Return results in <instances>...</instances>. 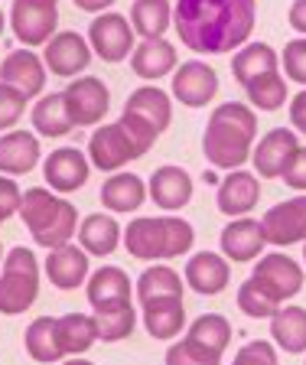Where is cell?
I'll return each instance as SVG.
<instances>
[{
    "mask_svg": "<svg viewBox=\"0 0 306 365\" xmlns=\"http://www.w3.org/2000/svg\"><path fill=\"white\" fill-rule=\"evenodd\" d=\"M218 95V76L202 59H189L173 72V98L186 108H206Z\"/></svg>",
    "mask_w": 306,
    "mask_h": 365,
    "instance_id": "4fadbf2b",
    "label": "cell"
},
{
    "mask_svg": "<svg viewBox=\"0 0 306 365\" xmlns=\"http://www.w3.org/2000/svg\"><path fill=\"white\" fill-rule=\"evenodd\" d=\"M20 202H23V192H20V186L14 182V176L0 173V215H4V219L16 215L20 212Z\"/></svg>",
    "mask_w": 306,
    "mask_h": 365,
    "instance_id": "7bdbcfd3",
    "label": "cell"
},
{
    "mask_svg": "<svg viewBox=\"0 0 306 365\" xmlns=\"http://www.w3.org/2000/svg\"><path fill=\"white\" fill-rule=\"evenodd\" d=\"M260 228H264L268 245H277V248L306 242V192L293 199H283L274 209H268L264 219H260Z\"/></svg>",
    "mask_w": 306,
    "mask_h": 365,
    "instance_id": "8fae6325",
    "label": "cell"
},
{
    "mask_svg": "<svg viewBox=\"0 0 306 365\" xmlns=\"http://www.w3.org/2000/svg\"><path fill=\"white\" fill-rule=\"evenodd\" d=\"M270 339L277 349L300 356L306 352V310L303 307H280L270 317Z\"/></svg>",
    "mask_w": 306,
    "mask_h": 365,
    "instance_id": "f546056e",
    "label": "cell"
},
{
    "mask_svg": "<svg viewBox=\"0 0 306 365\" xmlns=\"http://www.w3.org/2000/svg\"><path fill=\"white\" fill-rule=\"evenodd\" d=\"M124 242V228L111 212H95L78 222V245L95 258H107Z\"/></svg>",
    "mask_w": 306,
    "mask_h": 365,
    "instance_id": "cb8c5ba5",
    "label": "cell"
},
{
    "mask_svg": "<svg viewBox=\"0 0 306 365\" xmlns=\"http://www.w3.org/2000/svg\"><path fill=\"white\" fill-rule=\"evenodd\" d=\"M130 68L137 72L140 78L157 85V78L169 76V72H176V49L173 43L167 39H140L134 46V53H130Z\"/></svg>",
    "mask_w": 306,
    "mask_h": 365,
    "instance_id": "603a6c76",
    "label": "cell"
},
{
    "mask_svg": "<svg viewBox=\"0 0 306 365\" xmlns=\"http://www.w3.org/2000/svg\"><path fill=\"white\" fill-rule=\"evenodd\" d=\"M33 128L43 137H65L75 124L69 118V108L62 91H49V95H39V101L33 105Z\"/></svg>",
    "mask_w": 306,
    "mask_h": 365,
    "instance_id": "d6a6232c",
    "label": "cell"
},
{
    "mask_svg": "<svg viewBox=\"0 0 306 365\" xmlns=\"http://www.w3.org/2000/svg\"><path fill=\"white\" fill-rule=\"evenodd\" d=\"M39 294V264L36 255L23 245H16L4 255L0 264V313L4 317H16L26 313L36 304Z\"/></svg>",
    "mask_w": 306,
    "mask_h": 365,
    "instance_id": "8992f818",
    "label": "cell"
},
{
    "mask_svg": "<svg viewBox=\"0 0 306 365\" xmlns=\"http://www.w3.org/2000/svg\"><path fill=\"white\" fill-rule=\"evenodd\" d=\"M46 277L59 290H75L88 281V251L82 245H59L46 258Z\"/></svg>",
    "mask_w": 306,
    "mask_h": 365,
    "instance_id": "d6986e66",
    "label": "cell"
},
{
    "mask_svg": "<svg viewBox=\"0 0 306 365\" xmlns=\"http://www.w3.org/2000/svg\"><path fill=\"white\" fill-rule=\"evenodd\" d=\"M130 287H134V284H130V277L121 271V267L105 264L95 274H88V287H85V294H88L92 310H98V307H111V304H127Z\"/></svg>",
    "mask_w": 306,
    "mask_h": 365,
    "instance_id": "83f0119b",
    "label": "cell"
},
{
    "mask_svg": "<svg viewBox=\"0 0 306 365\" xmlns=\"http://www.w3.org/2000/svg\"><path fill=\"white\" fill-rule=\"evenodd\" d=\"M88 46L92 53L98 56L101 62H124L130 53H134V26L124 14H98L92 23H88Z\"/></svg>",
    "mask_w": 306,
    "mask_h": 365,
    "instance_id": "ba28073f",
    "label": "cell"
},
{
    "mask_svg": "<svg viewBox=\"0 0 306 365\" xmlns=\"http://www.w3.org/2000/svg\"><path fill=\"white\" fill-rule=\"evenodd\" d=\"M270 72H280V56L268 43H245L231 56V76L238 78V85H251L254 78Z\"/></svg>",
    "mask_w": 306,
    "mask_h": 365,
    "instance_id": "4316f807",
    "label": "cell"
},
{
    "mask_svg": "<svg viewBox=\"0 0 306 365\" xmlns=\"http://www.w3.org/2000/svg\"><path fill=\"white\" fill-rule=\"evenodd\" d=\"M39 137L30 130H7L0 134V173L4 176H20L30 173L39 163Z\"/></svg>",
    "mask_w": 306,
    "mask_h": 365,
    "instance_id": "7402d4cb",
    "label": "cell"
},
{
    "mask_svg": "<svg viewBox=\"0 0 306 365\" xmlns=\"http://www.w3.org/2000/svg\"><path fill=\"white\" fill-rule=\"evenodd\" d=\"M92 173V160L85 157L78 147H59L43 163V180L49 182L53 192H75L88 182Z\"/></svg>",
    "mask_w": 306,
    "mask_h": 365,
    "instance_id": "5bb4252c",
    "label": "cell"
},
{
    "mask_svg": "<svg viewBox=\"0 0 306 365\" xmlns=\"http://www.w3.org/2000/svg\"><path fill=\"white\" fill-rule=\"evenodd\" d=\"M62 98H65V108H69V118L75 128H95L111 108V91L98 76L72 78L62 91Z\"/></svg>",
    "mask_w": 306,
    "mask_h": 365,
    "instance_id": "9c48e42d",
    "label": "cell"
},
{
    "mask_svg": "<svg viewBox=\"0 0 306 365\" xmlns=\"http://www.w3.org/2000/svg\"><path fill=\"white\" fill-rule=\"evenodd\" d=\"M303 290V267L293 258L274 251L254 264L251 277L238 287V310L248 313L251 319L274 317L290 297Z\"/></svg>",
    "mask_w": 306,
    "mask_h": 365,
    "instance_id": "3957f363",
    "label": "cell"
},
{
    "mask_svg": "<svg viewBox=\"0 0 306 365\" xmlns=\"http://www.w3.org/2000/svg\"><path fill=\"white\" fill-rule=\"evenodd\" d=\"M287 20H290L293 30L306 36V0H293V4H290V14H287Z\"/></svg>",
    "mask_w": 306,
    "mask_h": 365,
    "instance_id": "bcb514c9",
    "label": "cell"
},
{
    "mask_svg": "<svg viewBox=\"0 0 306 365\" xmlns=\"http://www.w3.org/2000/svg\"><path fill=\"white\" fill-rule=\"evenodd\" d=\"M95 323H98V339L101 342H121L134 333L137 327V313L127 304H111V307H98L95 310Z\"/></svg>",
    "mask_w": 306,
    "mask_h": 365,
    "instance_id": "e575fe53",
    "label": "cell"
},
{
    "mask_svg": "<svg viewBox=\"0 0 306 365\" xmlns=\"http://www.w3.org/2000/svg\"><path fill=\"white\" fill-rule=\"evenodd\" d=\"M20 215H23L26 228H30L33 242L46 251L59 248V245H69L72 235H75V225H78L75 205L59 199L53 190H46V186H33V190L23 192Z\"/></svg>",
    "mask_w": 306,
    "mask_h": 365,
    "instance_id": "5b68a950",
    "label": "cell"
},
{
    "mask_svg": "<svg viewBox=\"0 0 306 365\" xmlns=\"http://www.w3.org/2000/svg\"><path fill=\"white\" fill-rule=\"evenodd\" d=\"M130 26L144 39H160L173 26V4L169 0H134L130 4Z\"/></svg>",
    "mask_w": 306,
    "mask_h": 365,
    "instance_id": "1f68e13d",
    "label": "cell"
},
{
    "mask_svg": "<svg viewBox=\"0 0 306 365\" xmlns=\"http://www.w3.org/2000/svg\"><path fill=\"white\" fill-rule=\"evenodd\" d=\"M147 196L160 205V209H167V212L186 209L192 199V176L183 167H173V163L157 167L150 182H147Z\"/></svg>",
    "mask_w": 306,
    "mask_h": 365,
    "instance_id": "ac0fdd59",
    "label": "cell"
},
{
    "mask_svg": "<svg viewBox=\"0 0 306 365\" xmlns=\"http://www.w3.org/2000/svg\"><path fill=\"white\" fill-rule=\"evenodd\" d=\"M137 157H144L140 147L130 140L127 130L117 121L101 124L92 134V140H88V160H92V167L105 170V173H117V170L127 167L130 160H137Z\"/></svg>",
    "mask_w": 306,
    "mask_h": 365,
    "instance_id": "30bf717a",
    "label": "cell"
},
{
    "mask_svg": "<svg viewBox=\"0 0 306 365\" xmlns=\"http://www.w3.org/2000/svg\"><path fill=\"white\" fill-rule=\"evenodd\" d=\"M124 111L144 118V121L150 124L157 134H163V130L169 128V121H173V105H169V95L163 88H157V85H140L137 91H130Z\"/></svg>",
    "mask_w": 306,
    "mask_h": 365,
    "instance_id": "f1b7e54d",
    "label": "cell"
},
{
    "mask_svg": "<svg viewBox=\"0 0 306 365\" xmlns=\"http://www.w3.org/2000/svg\"><path fill=\"white\" fill-rule=\"evenodd\" d=\"M228 277H231L228 261L222 255H215V251H199V255H192L186 261V284L202 297L222 294L228 287Z\"/></svg>",
    "mask_w": 306,
    "mask_h": 365,
    "instance_id": "44dd1931",
    "label": "cell"
},
{
    "mask_svg": "<svg viewBox=\"0 0 306 365\" xmlns=\"http://www.w3.org/2000/svg\"><path fill=\"white\" fill-rule=\"evenodd\" d=\"M218 242H222V255L228 261H254L260 251H264L268 238H264V228H260V222L241 215V219H231L228 225L222 228Z\"/></svg>",
    "mask_w": 306,
    "mask_h": 365,
    "instance_id": "ffe728a7",
    "label": "cell"
},
{
    "mask_svg": "<svg viewBox=\"0 0 306 365\" xmlns=\"http://www.w3.org/2000/svg\"><path fill=\"white\" fill-rule=\"evenodd\" d=\"M258 137V114L254 108L225 101L209 114L206 134H202V153L212 170H241L251 160V144Z\"/></svg>",
    "mask_w": 306,
    "mask_h": 365,
    "instance_id": "7a4b0ae2",
    "label": "cell"
},
{
    "mask_svg": "<svg viewBox=\"0 0 306 365\" xmlns=\"http://www.w3.org/2000/svg\"><path fill=\"white\" fill-rule=\"evenodd\" d=\"M0 82L16 88L23 98H36L46 88V62L30 49H14L0 62Z\"/></svg>",
    "mask_w": 306,
    "mask_h": 365,
    "instance_id": "9a60e30c",
    "label": "cell"
},
{
    "mask_svg": "<svg viewBox=\"0 0 306 365\" xmlns=\"http://www.w3.org/2000/svg\"><path fill=\"white\" fill-rule=\"evenodd\" d=\"M258 20V0H176L173 30L192 53L222 56L248 43Z\"/></svg>",
    "mask_w": 306,
    "mask_h": 365,
    "instance_id": "6da1fadb",
    "label": "cell"
},
{
    "mask_svg": "<svg viewBox=\"0 0 306 365\" xmlns=\"http://www.w3.org/2000/svg\"><path fill=\"white\" fill-rule=\"evenodd\" d=\"M297 150H300L297 130H287V128L268 130L258 140V150L251 153L254 173L264 176V180H277V176H283V170H287V163L293 160Z\"/></svg>",
    "mask_w": 306,
    "mask_h": 365,
    "instance_id": "2e32d148",
    "label": "cell"
},
{
    "mask_svg": "<svg viewBox=\"0 0 306 365\" xmlns=\"http://www.w3.org/2000/svg\"><path fill=\"white\" fill-rule=\"evenodd\" d=\"M183 281L169 264H153L137 277V297L140 304L157 300V297H183Z\"/></svg>",
    "mask_w": 306,
    "mask_h": 365,
    "instance_id": "d590c367",
    "label": "cell"
},
{
    "mask_svg": "<svg viewBox=\"0 0 306 365\" xmlns=\"http://www.w3.org/2000/svg\"><path fill=\"white\" fill-rule=\"evenodd\" d=\"M231 365H277V346L268 339H254L238 349Z\"/></svg>",
    "mask_w": 306,
    "mask_h": 365,
    "instance_id": "b9f144b4",
    "label": "cell"
},
{
    "mask_svg": "<svg viewBox=\"0 0 306 365\" xmlns=\"http://www.w3.org/2000/svg\"><path fill=\"white\" fill-rule=\"evenodd\" d=\"M4 222H7V219H4V215H0V225H4Z\"/></svg>",
    "mask_w": 306,
    "mask_h": 365,
    "instance_id": "f5cc1de1",
    "label": "cell"
},
{
    "mask_svg": "<svg viewBox=\"0 0 306 365\" xmlns=\"http://www.w3.org/2000/svg\"><path fill=\"white\" fill-rule=\"evenodd\" d=\"M147 199V182L137 173H111L101 182V205L107 212H134Z\"/></svg>",
    "mask_w": 306,
    "mask_h": 365,
    "instance_id": "484cf974",
    "label": "cell"
},
{
    "mask_svg": "<svg viewBox=\"0 0 306 365\" xmlns=\"http://www.w3.org/2000/svg\"><path fill=\"white\" fill-rule=\"evenodd\" d=\"M43 62H46V68L53 72V76L75 78L78 72H85L88 62H92V46H88V39H85L82 33L62 30L46 43V49H43Z\"/></svg>",
    "mask_w": 306,
    "mask_h": 365,
    "instance_id": "7c38bea8",
    "label": "cell"
},
{
    "mask_svg": "<svg viewBox=\"0 0 306 365\" xmlns=\"http://www.w3.org/2000/svg\"><path fill=\"white\" fill-rule=\"evenodd\" d=\"M290 124L300 130V134H306V88L290 101Z\"/></svg>",
    "mask_w": 306,
    "mask_h": 365,
    "instance_id": "f6af8a7d",
    "label": "cell"
},
{
    "mask_svg": "<svg viewBox=\"0 0 306 365\" xmlns=\"http://www.w3.org/2000/svg\"><path fill=\"white\" fill-rule=\"evenodd\" d=\"M56 336H59V346L69 356H82L98 342V323L95 317H85V313H69V317H56Z\"/></svg>",
    "mask_w": 306,
    "mask_h": 365,
    "instance_id": "4dcf8cb0",
    "label": "cell"
},
{
    "mask_svg": "<svg viewBox=\"0 0 306 365\" xmlns=\"http://www.w3.org/2000/svg\"><path fill=\"white\" fill-rule=\"evenodd\" d=\"M4 26H7V20H4V10H0V36H4Z\"/></svg>",
    "mask_w": 306,
    "mask_h": 365,
    "instance_id": "681fc988",
    "label": "cell"
},
{
    "mask_svg": "<svg viewBox=\"0 0 306 365\" xmlns=\"http://www.w3.org/2000/svg\"><path fill=\"white\" fill-rule=\"evenodd\" d=\"M260 199V182L258 173H248V170H231L222 182H218V192H215V205L218 212H225L228 219H241L258 205Z\"/></svg>",
    "mask_w": 306,
    "mask_h": 365,
    "instance_id": "e0dca14e",
    "label": "cell"
},
{
    "mask_svg": "<svg viewBox=\"0 0 306 365\" xmlns=\"http://www.w3.org/2000/svg\"><path fill=\"white\" fill-rule=\"evenodd\" d=\"M283 72H287V78L306 85V36L290 39L283 46Z\"/></svg>",
    "mask_w": 306,
    "mask_h": 365,
    "instance_id": "60d3db41",
    "label": "cell"
},
{
    "mask_svg": "<svg viewBox=\"0 0 306 365\" xmlns=\"http://www.w3.org/2000/svg\"><path fill=\"white\" fill-rule=\"evenodd\" d=\"M167 365H222V352L209 349L199 339L186 336L167 349Z\"/></svg>",
    "mask_w": 306,
    "mask_h": 365,
    "instance_id": "f35d334b",
    "label": "cell"
},
{
    "mask_svg": "<svg viewBox=\"0 0 306 365\" xmlns=\"http://www.w3.org/2000/svg\"><path fill=\"white\" fill-rule=\"evenodd\" d=\"M26 101L30 98H23L16 88H10V85L0 82V130H10L20 118H23Z\"/></svg>",
    "mask_w": 306,
    "mask_h": 365,
    "instance_id": "ab89813d",
    "label": "cell"
},
{
    "mask_svg": "<svg viewBox=\"0 0 306 365\" xmlns=\"http://www.w3.org/2000/svg\"><path fill=\"white\" fill-rule=\"evenodd\" d=\"M0 264H4V248H0Z\"/></svg>",
    "mask_w": 306,
    "mask_h": 365,
    "instance_id": "f907efd6",
    "label": "cell"
},
{
    "mask_svg": "<svg viewBox=\"0 0 306 365\" xmlns=\"http://www.w3.org/2000/svg\"><path fill=\"white\" fill-rule=\"evenodd\" d=\"M144 307V327L153 339H176L186 327V307L183 297H157Z\"/></svg>",
    "mask_w": 306,
    "mask_h": 365,
    "instance_id": "d4e9b609",
    "label": "cell"
},
{
    "mask_svg": "<svg viewBox=\"0 0 306 365\" xmlns=\"http://www.w3.org/2000/svg\"><path fill=\"white\" fill-rule=\"evenodd\" d=\"M23 346L26 352H30V359H36V362H62L65 359V352H62L59 346V336H56V317H36L26 327L23 333Z\"/></svg>",
    "mask_w": 306,
    "mask_h": 365,
    "instance_id": "836d02e7",
    "label": "cell"
},
{
    "mask_svg": "<svg viewBox=\"0 0 306 365\" xmlns=\"http://www.w3.org/2000/svg\"><path fill=\"white\" fill-rule=\"evenodd\" d=\"M283 182L293 186V190H300V192H306V147H300V150L293 153V160L287 163V170H283Z\"/></svg>",
    "mask_w": 306,
    "mask_h": 365,
    "instance_id": "ee69618b",
    "label": "cell"
},
{
    "mask_svg": "<svg viewBox=\"0 0 306 365\" xmlns=\"http://www.w3.org/2000/svg\"><path fill=\"white\" fill-rule=\"evenodd\" d=\"M111 4H115V0H75V7L85 10V14H107Z\"/></svg>",
    "mask_w": 306,
    "mask_h": 365,
    "instance_id": "7dc6e473",
    "label": "cell"
},
{
    "mask_svg": "<svg viewBox=\"0 0 306 365\" xmlns=\"http://www.w3.org/2000/svg\"><path fill=\"white\" fill-rule=\"evenodd\" d=\"M196 232L186 219L167 215H140L124 228V245L137 261H169L192 248Z\"/></svg>",
    "mask_w": 306,
    "mask_h": 365,
    "instance_id": "277c9868",
    "label": "cell"
},
{
    "mask_svg": "<svg viewBox=\"0 0 306 365\" xmlns=\"http://www.w3.org/2000/svg\"><path fill=\"white\" fill-rule=\"evenodd\" d=\"M62 365H95V362H88V359H82V356H69Z\"/></svg>",
    "mask_w": 306,
    "mask_h": 365,
    "instance_id": "c3c4849f",
    "label": "cell"
},
{
    "mask_svg": "<svg viewBox=\"0 0 306 365\" xmlns=\"http://www.w3.org/2000/svg\"><path fill=\"white\" fill-rule=\"evenodd\" d=\"M303 261H306V242H303Z\"/></svg>",
    "mask_w": 306,
    "mask_h": 365,
    "instance_id": "816d5d0a",
    "label": "cell"
},
{
    "mask_svg": "<svg viewBox=\"0 0 306 365\" xmlns=\"http://www.w3.org/2000/svg\"><path fill=\"white\" fill-rule=\"evenodd\" d=\"M186 336L199 339L202 346H209V349H215V352H225L231 342V323L222 317V313H202V317L189 327Z\"/></svg>",
    "mask_w": 306,
    "mask_h": 365,
    "instance_id": "74e56055",
    "label": "cell"
},
{
    "mask_svg": "<svg viewBox=\"0 0 306 365\" xmlns=\"http://www.w3.org/2000/svg\"><path fill=\"white\" fill-rule=\"evenodd\" d=\"M248 101H251L258 111H280L287 105V78L280 72H270V76L254 78L251 85H245Z\"/></svg>",
    "mask_w": 306,
    "mask_h": 365,
    "instance_id": "8d00e7d4",
    "label": "cell"
},
{
    "mask_svg": "<svg viewBox=\"0 0 306 365\" xmlns=\"http://www.w3.org/2000/svg\"><path fill=\"white\" fill-rule=\"evenodd\" d=\"M10 26L23 46H46L59 26V7L56 0H14Z\"/></svg>",
    "mask_w": 306,
    "mask_h": 365,
    "instance_id": "52a82bcc",
    "label": "cell"
}]
</instances>
